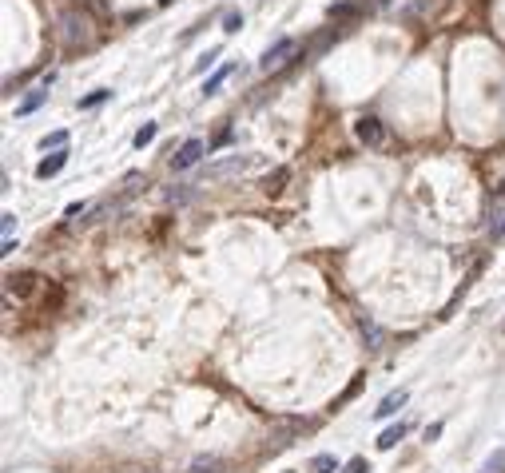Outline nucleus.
<instances>
[{"label": "nucleus", "mask_w": 505, "mask_h": 473, "mask_svg": "<svg viewBox=\"0 0 505 473\" xmlns=\"http://www.w3.org/2000/svg\"><path fill=\"white\" fill-rule=\"evenodd\" d=\"M60 40L64 44H72V48L88 44V40H92V24H88L80 12H64L60 16Z\"/></svg>", "instance_id": "nucleus-1"}, {"label": "nucleus", "mask_w": 505, "mask_h": 473, "mask_svg": "<svg viewBox=\"0 0 505 473\" xmlns=\"http://www.w3.org/2000/svg\"><path fill=\"white\" fill-rule=\"evenodd\" d=\"M354 136H358V143H366V147H382V143H386V127H382L378 115H362V120L354 124Z\"/></svg>", "instance_id": "nucleus-2"}, {"label": "nucleus", "mask_w": 505, "mask_h": 473, "mask_svg": "<svg viewBox=\"0 0 505 473\" xmlns=\"http://www.w3.org/2000/svg\"><path fill=\"white\" fill-rule=\"evenodd\" d=\"M203 151H207V143L203 140H187L179 151L172 156V171H191L199 159H203Z\"/></svg>", "instance_id": "nucleus-3"}, {"label": "nucleus", "mask_w": 505, "mask_h": 473, "mask_svg": "<svg viewBox=\"0 0 505 473\" xmlns=\"http://www.w3.org/2000/svg\"><path fill=\"white\" fill-rule=\"evenodd\" d=\"M247 167H251V156H231V159H223V163H211V167H207V179L239 175V171H247Z\"/></svg>", "instance_id": "nucleus-4"}, {"label": "nucleus", "mask_w": 505, "mask_h": 473, "mask_svg": "<svg viewBox=\"0 0 505 473\" xmlns=\"http://www.w3.org/2000/svg\"><path fill=\"white\" fill-rule=\"evenodd\" d=\"M291 52H295V40L286 36V40H279L275 48H267V56L259 60V68H263V72H275V68H283V60L291 56Z\"/></svg>", "instance_id": "nucleus-5"}, {"label": "nucleus", "mask_w": 505, "mask_h": 473, "mask_svg": "<svg viewBox=\"0 0 505 473\" xmlns=\"http://www.w3.org/2000/svg\"><path fill=\"white\" fill-rule=\"evenodd\" d=\"M64 163H68V151H52V156L48 159H40V163H36V175H40V179H52V175H60L64 171Z\"/></svg>", "instance_id": "nucleus-6"}, {"label": "nucleus", "mask_w": 505, "mask_h": 473, "mask_svg": "<svg viewBox=\"0 0 505 473\" xmlns=\"http://www.w3.org/2000/svg\"><path fill=\"white\" fill-rule=\"evenodd\" d=\"M402 406H406V390H398V394H386V398H382V406L374 410V418H394Z\"/></svg>", "instance_id": "nucleus-7"}, {"label": "nucleus", "mask_w": 505, "mask_h": 473, "mask_svg": "<svg viewBox=\"0 0 505 473\" xmlns=\"http://www.w3.org/2000/svg\"><path fill=\"white\" fill-rule=\"evenodd\" d=\"M44 100H48V88H32V92L24 95L20 104H16V115H28V111H36Z\"/></svg>", "instance_id": "nucleus-8"}, {"label": "nucleus", "mask_w": 505, "mask_h": 473, "mask_svg": "<svg viewBox=\"0 0 505 473\" xmlns=\"http://www.w3.org/2000/svg\"><path fill=\"white\" fill-rule=\"evenodd\" d=\"M0 231H4V251H0V254H12V251H16V243H12L16 215H12V211H4V215H0Z\"/></svg>", "instance_id": "nucleus-9"}, {"label": "nucleus", "mask_w": 505, "mask_h": 473, "mask_svg": "<svg viewBox=\"0 0 505 473\" xmlns=\"http://www.w3.org/2000/svg\"><path fill=\"white\" fill-rule=\"evenodd\" d=\"M406 438V426L398 422V426H390V429H382V438H378V449H394L398 442Z\"/></svg>", "instance_id": "nucleus-10"}, {"label": "nucleus", "mask_w": 505, "mask_h": 473, "mask_svg": "<svg viewBox=\"0 0 505 473\" xmlns=\"http://www.w3.org/2000/svg\"><path fill=\"white\" fill-rule=\"evenodd\" d=\"M311 470L315 473H338V461H334V454H315V458H311Z\"/></svg>", "instance_id": "nucleus-11"}, {"label": "nucleus", "mask_w": 505, "mask_h": 473, "mask_svg": "<svg viewBox=\"0 0 505 473\" xmlns=\"http://www.w3.org/2000/svg\"><path fill=\"white\" fill-rule=\"evenodd\" d=\"M231 72H235L231 64H227V68H219V72H215V76H211V80L203 84V95H215V92H219V88H223V80L231 76Z\"/></svg>", "instance_id": "nucleus-12"}, {"label": "nucleus", "mask_w": 505, "mask_h": 473, "mask_svg": "<svg viewBox=\"0 0 505 473\" xmlns=\"http://www.w3.org/2000/svg\"><path fill=\"white\" fill-rule=\"evenodd\" d=\"M219 470V458H211V454H207V458H195L187 465V473H215Z\"/></svg>", "instance_id": "nucleus-13"}, {"label": "nucleus", "mask_w": 505, "mask_h": 473, "mask_svg": "<svg viewBox=\"0 0 505 473\" xmlns=\"http://www.w3.org/2000/svg\"><path fill=\"white\" fill-rule=\"evenodd\" d=\"M64 143H68V131H48L44 140H40V147H44V151H48V147H56V151H60Z\"/></svg>", "instance_id": "nucleus-14"}, {"label": "nucleus", "mask_w": 505, "mask_h": 473, "mask_svg": "<svg viewBox=\"0 0 505 473\" xmlns=\"http://www.w3.org/2000/svg\"><path fill=\"white\" fill-rule=\"evenodd\" d=\"M156 131H159V127H156V124H143V127H140V131H136V147H147V143L156 140Z\"/></svg>", "instance_id": "nucleus-15"}, {"label": "nucleus", "mask_w": 505, "mask_h": 473, "mask_svg": "<svg viewBox=\"0 0 505 473\" xmlns=\"http://www.w3.org/2000/svg\"><path fill=\"white\" fill-rule=\"evenodd\" d=\"M283 183H286V167H279V171L267 179V187H263V191H267V195H275V191H283Z\"/></svg>", "instance_id": "nucleus-16"}, {"label": "nucleus", "mask_w": 505, "mask_h": 473, "mask_svg": "<svg viewBox=\"0 0 505 473\" xmlns=\"http://www.w3.org/2000/svg\"><path fill=\"white\" fill-rule=\"evenodd\" d=\"M108 88H100V92H92V95H88V100H80V108H95V104H104V100H108Z\"/></svg>", "instance_id": "nucleus-17"}, {"label": "nucleus", "mask_w": 505, "mask_h": 473, "mask_svg": "<svg viewBox=\"0 0 505 473\" xmlns=\"http://www.w3.org/2000/svg\"><path fill=\"white\" fill-rule=\"evenodd\" d=\"M239 28H243V16H239V12L223 16V32H239Z\"/></svg>", "instance_id": "nucleus-18"}, {"label": "nucleus", "mask_w": 505, "mask_h": 473, "mask_svg": "<svg viewBox=\"0 0 505 473\" xmlns=\"http://www.w3.org/2000/svg\"><path fill=\"white\" fill-rule=\"evenodd\" d=\"M215 60H219V48H211V52H207L203 60L195 64V72H207V68H211V64H215Z\"/></svg>", "instance_id": "nucleus-19"}, {"label": "nucleus", "mask_w": 505, "mask_h": 473, "mask_svg": "<svg viewBox=\"0 0 505 473\" xmlns=\"http://www.w3.org/2000/svg\"><path fill=\"white\" fill-rule=\"evenodd\" d=\"M362 334L370 338V346L378 350V338H382V334H378V326H374V322H362Z\"/></svg>", "instance_id": "nucleus-20"}, {"label": "nucleus", "mask_w": 505, "mask_h": 473, "mask_svg": "<svg viewBox=\"0 0 505 473\" xmlns=\"http://www.w3.org/2000/svg\"><path fill=\"white\" fill-rule=\"evenodd\" d=\"M342 473H370V465H366V458H354V461H347Z\"/></svg>", "instance_id": "nucleus-21"}, {"label": "nucleus", "mask_w": 505, "mask_h": 473, "mask_svg": "<svg viewBox=\"0 0 505 473\" xmlns=\"http://www.w3.org/2000/svg\"><path fill=\"white\" fill-rule=\"evenodd\" d=\"M493 219H497V223H490V231H493V235H505V207H502V211H493Z\"/></svg>", "instance_id": "nucleus-22"}, {"label": "nucleus", "mask_w": 505, "mask_h": 473, "mask_svg": "<svg viewBox=\"0 0 505 473\" xmlns=\"http://www.w3.org/2000/svg\"><path fill=\"white\" fill-rule=\"evenodd\" d=\"M502 465H505V454H497V458H490V461H486V473H497Z\"/></svg>", "instance_id": "nucleus-23"}, {"label": "nucleus", "mask_w": 505, "mask_h": 473, "mask_svg": "<svg viewBox=\"0 0 505 473\" xmlns=\"http://www.w3.org/2000/svg\"><path fill=\"white\" fill-rule=\"evenodd\" d=\"M497 195H502V199H505V183H502V187H497Z\"/></svg>", "instance_id": "nucleus-24"}]
</instances>
